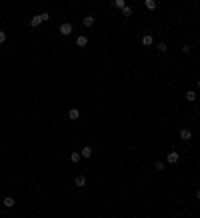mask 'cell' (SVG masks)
<instances>
[{
  "instance_id": "obj_1",
  "label": "cell",
  "mask_w": 200,
  "mask_h": 218,
  "mask_svg": "<svg viewBox=\"0 0 200 218\" xmlns=\"http://www.w3.org/2000/svg\"><path fill=\"white\" fill-rule=\"evenodd\" d=\"M58 30H60V34H62V36H68V34H72L74 26H72L70 22H62V24H60V28H58Z\"/></svg>"
},
{
  "instance_id": "obj_2",
  "label": "cell",
  "mask_w": 200,
  "mask_h": 218,
  "mask_svg": "<svg viewBox=\"0 0 200 218\" xmlns=\"http://www.w3.org/2000/svg\"><path fill=\"white\" fill-rule=\"evenodd\" d=\"M190 138H192V132H190L188 128H182V130H180V140H184V142H188Z\"/></svg>"
},
{
  "instance_id": "obj_3",
  "label": "cell",
  "mask_w": 200,
  "mask_h": 218,
  "mask_svg": "<svg viewBox=\"0 0 200 218\" xmlns=\"http://www.w3.org/2000/svg\"><path fill=\"white\" fill-rule=\"evenodd\" d=\"M68 118H70V120H78V118H80V110H78V108H70V110H68Z\"/></svg>"
},
{
  "instance_id": "obj_4",
  "label": "cell",
  "mask_w": 200,
  "mask_h": 218,
  "mask_svg": "<svg viewBox=\"0 0 200 218\" xmlns=\"http://www.w3.org/2000/svg\"><path fill=\"white\" fill-rule=\"evenodd\" d=\"M74 184H76V186H80V188H84V186H86V178H84L82 174H78L76 178H74Z\"/></svg>"
},
{
  "instance_id": "obj_5",
  "label": "cell",
  "mask_w": 200,
  "mask_h": 218,
  "mask_svg": "<svg viewBox=\"0 0 200 218\" xmlns=\"http://www.w3.org/2000/svg\"><path fill=\"white\" fill-rule=\"evenodd\" d=\"M152 42H154V40H152V36H150V34H144V36H142V40H140V44H142V46H150Z\"/></svg>"
},
{
  "instance_id": "obj_6",
  "label": "cell",
  "mask_w": 200,
  "mask_h": 218,
  "mask_svg": "<svg viewBox=\"0 0 200 218\" xmlns=\"http://www.w3.org/2000/svg\"><path fill=\"white\" fill-rule=\"evenodd\" d=\"M86 44H88V38H86V36H78V38H76V46L84 48Z\"/></svg>"
},
{
  "instance_id": "obj_7",
  "label": "cell",
  "mask_w": 200,
  "mask_h": 218,
  "mask_svg": "<svg viewBox=\"0 0 200 218\" xmlns=\"http://www.w3.org/2000/svg\"><path fill=\"white\" fill-rule=\"evenodd\" d=\"M178 158H180V156H178V152H170V154H168V158H166V160L170 162V164H176V162H178Z\"/></svg>"
},
{
  "instance_id": "obj_8",
  "label": "cell",
  "mask_w": 200,
  "mask_h": 218,
  "mask_svg": "<svg viewBox=\"0 0 200 218\" xmlns=\"http://www.w3.org/2000/svg\"><path fill=\"white\" fill-rule=\"evenodd\" d=\"M40 22H42L40 14H38V16H32V20H30V26H32V28H36V26H40Z\"/></svg>"
},
{
  "instance_id": "obj_9",
  "label": "cell",
  "mask_w": 200,
  "mask_h": 218,
  "mask_svg": "<svg viewBox=\"0 0 200 218\" xmlns=\"http://www.w3.org/2000/svg\"><path fill=\"white\" fill-rule=\"evenodd\" d=\"M82 24H84V26H94V16H84V18H82Z\"/></svg>"
},
{
  "instance_id": "obj_10",
  "label": "cell",
  "mask_w": 200,
  "mask_h": 218,
  "mask_svg": "<svg viewBox=\"0 0 200 218\" xmlns=\"http://www.w3.org/2000/svg\"><path fill=\"white\" fill-rule=\"evenodd\" d=\"M80 156L90 158V156H92V148H90V146H84V148H82V152H80Z\"/></svg>"
},
{
  "instance_id": "obj_11",
  "label": "cell",
  "mask_w": 200,
  "mask_h": 218,
  "mask_svg": "<svg viewBox=\"0 0 200 218\" xmlns=\"http://www.w3.org/2000/svg\"><path fill=\"white\" fill-rule=\"evenodd\" d=\"M144 6L148 8V10H156V6H158V4H156L154 0H146V2H144Z\"/></svg>"
},
{
  "instance_id": "obj_12",
  "label": "cell",
  "mask_w": 200,
  "mask_h": 218,
  "mask_svg": "<svg viewBox=\"0 0 200 218\" xmlns=\"http://www.w3.org/2000/svg\"><path fill=\"white\" fill-rule=\"evenodd\" d=\"M186 100H188V102H194V100H196V92L188 90V92H186Z\"/></svg>"
},
{
  "instance_id": "obj_13",
  "label": "cell",
  "mask_w": 200,
  "mask_h": 218,
  "mask_svg": "<svg viewBox=\"0 0 200 218\" xmlns=\"http://www.w3.org/2000/svg\"><path fill=\"white\" fill-rule=\"evenodd\" d=\"M4 206H6V208L14 206V198H12V196H6V198H4Z\"/></svg>"
},
{
  "instance_id": "obj_14",
  "label": "cell",
  "mask_w": 200,
  "mask_h": 218,
  "mask_svg": "<svg viewBox=\"0 0 200 218\" xmlns=\"http://www.w3.org/2000/svg\"><path fill=\"white\" fill-rule=\"evenodd\" d=\"M80 158H82V156H80V152H72V154H70V162H74V164L80 162Z\"/></svg>"
},
{
  "instance_id": "obj_15",
  "label": "cell",
  "mask_w": 200,
  "mask_h": 218,
  "mask_svg": "<svg viewBox=\"0 0 200 218\" xmlns=\"http://www.w3.org/2000/svg\"><path fill=\"white\" fill-rule=\"evenodd\" d=\"M112 6H116V8H124L126 4H124V0H114V2H112Z\"/></svg>"
},
{
  "instance_id": "obj_16",
  "label": "cell",
  "mask_w": 200,
  "mask_h": 218,
  "mask_svg": "<svg viewBox=\"0 0 200 218\" xmlns=\"http://www.w3.org/2000/svg\"><path fill=\"white\" fill-rule=\"evenodd\" d=\"M122 14H124V16H132V8H130V6H124Z\"/></svg>"
},
{
  "instance_id": "obj_17",
  "label": "cell",
  "mask_w": 200,
  "mask_h": 218,
  "mask_svg": "<svg viewBox=\"0 0 200 218\" xmlns=\"http://www.w3.org/2000/svg\"><path fill=\"white\" fill-rule=\"evenodd\" d=\"M158 50H160V52H166L168 44H166V42H158Z\"/></svg>"
},
{
  "instance_id": "obj_18",
  "label": "cell",
  "mask_w": 200,
  "mask_h": 218,
  "mask_svg": "<svg viewBox=\"0 0 200 218\" xmlns=\"http://www.w3.org/2000/svg\"><path fill=\"white\" fill-rule=\"evenodd\" d=\"M4 42H6V32L0 30V44H4Z\"/></svg>"
},
{
  "instance_id": "obj_19",
  "label": "cell",
  "mask_w": 200,
  "mask_h": 218,
  "mask_svg": "<svg viewBox=\"0 0 200 218\" xmlns=\"http://www.w3.org/2000/svg\"><path fill=\"white\" fill-rule=\"evenodd\" d=\"M154 168L158 170V172H160V170H164V164H162V162H156V164H154Z\"/></svg>"
},
{
  "instance_id": "obj_20",
  "label": "cell",
  "mask_w": 200,
  "mask_h": 218,
  "mask_svg": "<svg viewBox=\"0 0 200 218\" xmlns=\"http://www.w3.org/2000/svg\"><path fill=\"white\" fill-rule=\"evenodd\" d=\"M40 18H42V22H44V20L50 18V14H48V12H42V14H40Z\"/></svg>"
},
{
  "instance_id": "obj_21",
  "label": "cell",
  "mask_w": 200,
  "mask_h": 218,
  "mask_svg": "<svg viewBox=\"0 0 200 218\" xmlns=\"http://www.w3.org/2000/svg\"><path fill=\"white\" fill-rule=\"evenodd\" d=\"M196 198H198V200H200V190H196Z\"/></svg>"
},
{
  "instance_id": "obj_22",
  "label": "cell",
  "mask_w": 200,
  "mask_h": 218,
  "mask_svg": "<svg viewBox=\"0 0 200 218\" xmlns=\"http://www.w3.org/2000/svg\"><path fill=\"white\" fill-rule=\"evenodd\" d=\"M198 88H200V80H198Z\"/></svg>"
}]
</instances>
